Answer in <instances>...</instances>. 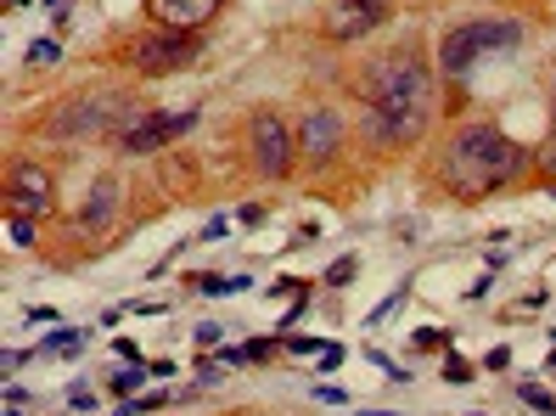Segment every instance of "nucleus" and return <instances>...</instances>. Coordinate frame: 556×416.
I'll return each instance as SVG.
<instances>
[{
    "mask_svg": "<svg viewBox=\"0 0 556 416\" xmlns=\"http://www.w3.org/2000/svg\"><path fill=\"white\" fill-rule=\"evenodd\" d=\"M359 96H366V141L371 147H410L421 141L433 118V74L428 56L416 46H400L377 56L366 74H359Z\"/></svg>",
    "mask_w": 556,
    "mask_h": 416,
    "instance_id": "f257e3e1",
    "label": "nucleus"
},
{
    "mask_svg": "<svg viewBox=\"0 0 556 416\" xmlns=\"http://www.w3.org/2000/svg\"><path fill=\"white\" fill-rule=\"evenodd\" d=\"M529 147L511 141L501 124H489V118H472L462 124V130L450 136V147L439 152V180L450 198H462V203H478L489 198V191H501L511 186L522 169H529Z\"/></svg>",
    "mask_w": 556,
    "mask_h": 416,
    "instance_id": "f03ea898",
    "label": "nucleus"
},
{
    "mask_svg": "<svg viewBox=\"0 0 556 416\" xmlns=\"http://www.w3.org/2000/svg\"><path fill=\"white\" fill-rule=\"evenodd\" d=\"M511 46H522V23H517V17H478V23L450 28V35L439 40V68H444L450 79H462L478 56L511 51Z\"/></svg>",
    "mask_w": 556,
    "mask_h": 416,
    "instance_id": "7ed1b4c3",
    "label": "nucleus"
},
{
    "mask_svg": "<svg viewBox=\"0 0 556 416\" xmlns=\"http://www.w3.org/2000/svg\"><path fill=\"white\" fill-rule=\"evenodd\" d=\"M118 113V96L113 90H90V96H74L68 108H56V118L46 124V130L56 136V141H79V136H102V130H118L124 118H113Z\"/></svg>",
    "mask_w": 556,
    "mask_h": 416,
    "instance_id": "20e7f679",
    "label": "nucleus"
},
{
    "mask_svg": "<svg viewBox=\"0 0 556 416\" xmlns=\"http://www.w3.org/2000/svg\"><path fill=\"white\" fill-rule=\"evenodd\" d=\"M198 35H180V28H147V35L129 46V68L136 74H175L198 56Z\"/></svg>",
    "mask_w": 556,
    "mask_h": 416,
    "instance_id": "39448f33",
    "label": "nucleus"
},
{
    "mask_svg": "<svg viewBox=\"0 0 556 416\" xmlns=\"http://www.w3.org/2000/svg\"><path fill=\"white\" fill-rule=\"evenodd\" d=\"M388 17H394V0H332L320 17V35L338 40V46H354V40L377 35Z\"/></svg>",
    "mask_w": 556,
    "mask_h": 416,
    "instance_id": "423d86ee",
    "label": "nucleus"
},
{
    "mask_svg": "<svg viewBox=\"0 0 556 416\" xmlns=\"http://www.w3.org/2000/svg\"><path fill=\"white\" fill-rule=\"evenodd\" d=\"M248 147H253V169L265 175V180H281L292 169V130H287V118L281 113H253L248 124Z\"/></svg>",
    "mask_w": 556,
    "mask_h": 416,
    "instance_id": "0eeeda50",
    "label": "nucleus"
},
{
    "mask_svg": "<svg viewBox=\"0 0 556 416\" xmlns=\"http://www.w3.org/2000/svg\"><path fill=\"white\" fill-rule=\"evenodd\" d=\"M191 124H198V113H191V108H180V113H136V118H124L113 136H118L124 152H152V147H163V141L186 136Z\"/></svg>",
    "mask_w": 556,
    "mask_h": 416,
    "instance_id": "6e6552de",
    "label": "nucleus"
},
{
    "mask_svg": "<svg viewBox=\"0 0 556 416\" xmlns=\"http://www.w3.org/2000/svg\"><path fill=\"white\" fill-rule=\"evenodd\" d=\"M338 147H343V118L332 108L304 113V124H299V157H304V164L309 169H326L338 157Z\"/></svg>",
    "mask_w": 556,
    "mask_h": 416,
    "instance_id": "1a4fd4ad",
    "label": "nucleus"
},
{
    "mask_svg": "<svg viewBox=\"0 0 556 416\" xmlns=\"http://www.w3.org/2000/svg\"><path fill=\"white\" fill-rule=\"evenodd\" d=\"M225 0H147V17L157 28H180V35H198L203 23L219 17Z\"/></svg>",
    "mask_w": 556,
    "mask_h": 416,
    "instance_id": "9d476101",
    "label": "nucleus"
},
{
    "mask_svg": "<svg viewBox=\"0 0 556 416\" xmlns=\"http://www.w3.org/2000/svg\"><path fill=\"white\" fill-rule=\"evenodd\" d=\"M12 209H23V214H51L56 209V186H51V175L40 169V164H12Z\"/></svg>",
    "mask_w": 556,
    "mask_h": 416,
    "instance_id": "9b49d317",
    "label": "nucleus"
},
{
    "mask_svg": "<svg viewBox=\"0 0 556 416\" xmlns=\"http://www.w3.org/2000/svg\"><path fill=\"white\" fill-rule=\"evenodd\" d=\"M118 203H124V186H118L113 175H102V180L90 186V198H85V214H79V226H85V231H102L108 219L118 214Z\"/></svg>",
    "mask_w": 556,
    "mask_h": 416,
    "instance_id": "f8f14e48",
    "label": "nucleus"
},
{
    "mask_svg": "<svg viewBox=\"0 0 556 416\" xmlns=\"http://www.w3.org/2000/svg\"><path fill=\"white\" fill-rule=\"evenodd\" d=\"M517 400H522V405H534V411H545V416H556V400H551L545 389H534V382H529V389H517Z\"/></svg>",
    "mask_w": 556,
    "mask_h": 416,
    "instance_id": "ddd939ff",
    "label": "nucleus"
},
{
    "mask_svg": "<svg viewBox=\"0 0 556 416\" xmlns=\"http://www.w3.org/2000/svg\"><path fill=\"white\" fill-rule=\"evenodd\" d=\"M46 349H51V355H79V332H74V327H68V332H51Z\"/></svg>",
    "mask_w": 556,
    "mask_h": 416,
    "instance_id": "4468645a",
    "label": "nucleus"
},
{
    "mask_svg": "<svg viewBox=\"0 0 556 416\" xmlns=\"http://www.w3.org/2000/svg\"><path fill=\"white\" fill-rule=\"evenodd\" d=\"M237 287H248L242 276H203V293H237Z\"/></svg>",
    "mask_w": 556,
    "mask_h": 416,
    "instance_id": "2eb2a0df",
    "label": "nucleus"
},
{
    "mask_svg": "<svg viewBox=\"0 0 556 416\" xmlns=\"http://www.w3.org/2000/svg\"><path fill=\"white\" fill-rule=\"evenodd\" d=\"M141 377H147L141 366H129V371H118V377H113V394H129V389H141Z\"/></svg>",
    "mask_w": 556,
    "mask_h": 416,
    "instance_id": "dca6fc26",
    "label": "nucleus"
},
{
    "mask_svg": "<svg viewBox=\"0 0 556 416\" xmlns=\"http://www.w3.org/2000/svg\"><path fill=\"white\" fill-rule=\"evenodd\" d=\"M62 51L51 46V40H35V46H28V62H56Z\"/></svg>",
    "mask_w": 556,
    "mask_h": 416,
    "instance_id": "f3484780",
    "label": "nucleus"
},
{
    "mask_svg": "<svg viewBox=\"0 0 556 416\" xmlns=\"http://www.w3.org/2000/svg\"><path fill=\"white\" fill-rule=\"evenodd\" d=\"M12 242H17V248H28V242H35V226H28V219H23V214L12 219Z\"/></svg>",
    "mask_w": 556,
    "mask_h": 416,
    "instance_id": "a211bd4d",
    "label": "nucleus"
},
{
    "mask_svg": "<svg viewBox=\"0 0 556 416\" xmlns=\"http://www.w3.org/2000/svg\"><path fill=\"white\" fill-rule=\"evenodd\" d=\"M287 349H292V355H320V338H292Z\"/></svg>",
    "mask_w": 556,
    "mask_h": 416,
    "instance_id": "6ab92c4d",
    "label": "nucleus"
},
{
    "mask_svg": "<svg viewBox=\"0 0 556 416\" xmlns=\"http://www.w3.org/2000/svg\"><path fill=\"white\" fill-rule=\"evenodd\" d=\"M540 157H545V169L556 175V113H551V141H545V152H540Z\"/></svg>",
    "mask_w": 556,
    "mask_h": 416,
    "instance_id": "aec40b11",
    "label": "nucleus"
},
{
    "mask_svg": "<svg viewBox=\"0 0 556 416\" xmlns=\"http://www.w3.org/2000/svg\"><path fill=\"white\" fill-rule=\"evenodd\" d=\"M237 219H242V226H258V219H265V209H258V203H242Z\"/></svg>",
    "mask_w": 556,
    "mask_h": 416,
    "instance_id": "412c9836",
    "label": "nucleus"
},
{
    "mask_svg": "<svg viewBox=\"0 0 556 416\" xmlns=\"http://www.w3.org/2000/svg\"><path fill=\"white\" fill-rule=\"evenodd\" d=\"M416 349H444V332H428V327H421V332H416Z\"/></svg>",
    "mask_w": 556,
    "mask_h": 416,
    "instance_id": "4be33fe9",
    "label": "nucleus"
},
{
    "mask_svg": "<svg viewBox=\"0 0 556 416\" xmlns=\"http://www.w3.org/2000/svg\"><path fill=\"white\" fill-rule=\"evenodd\" d=\"M349 276H354V260H343V265L326 270V281H332V287H338V281H349Z\"/></svg>",
    "mask_w": 556,
    "mask_h": 416,
    "instance_id": "5701e85b",
    "label": "nucleus"
},
{
    "mask_svg": "<svg viewBox=\"0 0 556 416\" xmlns=\"http://www.w3.org/2000/svg\"><path fill=\"white\" fill-rule=\"evenodd\" d=\"M444 377L462 382V377H472V366H467V361H444Z\"/></svg>",
    "mask_w": 556,
    "mask_h": 416,
    "instance_id": "b1692460",
    "label": "nucleus"
},
{
    "mask_svg": "<svg viewBox=\"0 0 556 416\" xmlns=\"http://www.w3.org/2000/svg\"><path fill=\"white\" fill-rule=\"evenodd\" d=\"M366 416H394V411H366Z\"/></svg>",
    "mask_w": 556,
    "mask_h": 416,
    "instance_id": "393cba45",
    "label": "nucleus"
},
{
    "mask_svg": "<svg viewBox=\"0 0 556 416\" xmlns=\"http://www.w3.org/2000/svg\"><path fill=\"white\" fill-rule=\"evenodd\" d=\"M551 366H556V355H551Z\"/></svg>",
    "mask_w": 556,
    "mask_h": 416,
    "instance_id": "a878e982",
    "label": "nucleus"
}]
</instances>
